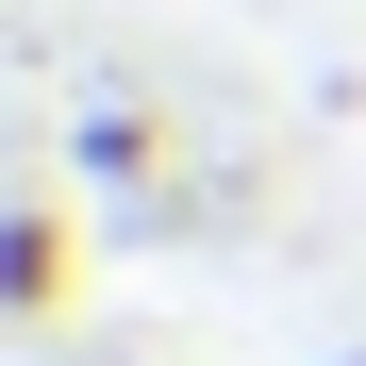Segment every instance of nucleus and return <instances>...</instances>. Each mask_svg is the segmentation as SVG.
I'll use <instances>...</instances> for the list:
<instances>
[{
  "mask_svg": "<svg viewBox=\"0 0 366 366\" xmlns=\"http://www.w3.org/2000/svg\"><path fill=\"white\" fill-rule=\"evenodd\" d=\"M0 300H17V317L67 300V217H50V200H17V233H0Z\"/></svg>",
  "mask_w": 366,
  "mask_h": 366,
  "instance_id": "1",
  "label": "nucleus"
},
{
  "mask_svg": "<svg viewBox=\"0 0 366 366\" xmlns=\"http://www.w3.org/2000/svg\"><path fill=\"white\" fill-rule=\"evenodd\" d=\"M333 366H366V350H333Z\"/></svg>",
  "mask_w": 366,
  "mask_h": 366,
  "instance_id": "2",
  "label": "nucleus"
}]
</instances>
